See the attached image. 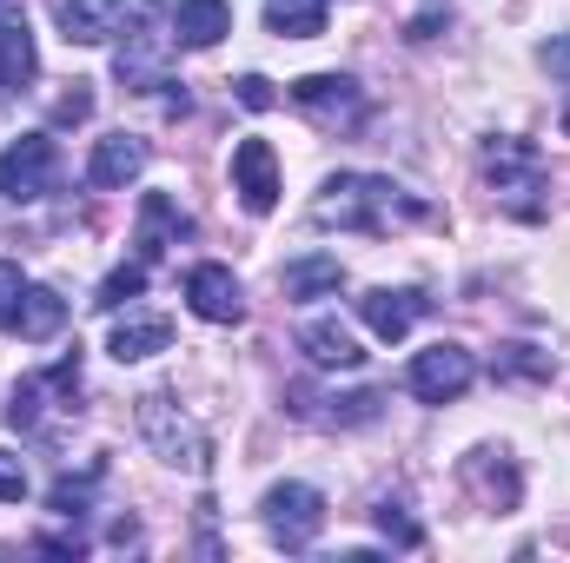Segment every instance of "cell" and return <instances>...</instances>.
Returning <instances> with one entry per match:
<instances>
[{"mask_svg": "<svg viewBox=\"0 0 570 563\" xmlns=\"http://www.w3.org/2000/svg\"><path fill=\"white\" fill-rule=\"evenodd\" d=\"M312 219H318V226H338V233H392V226L431 219V206L412 199L405 186L379 179V172H338V179H325V192L312 199Z\"/></svg>", "mask_w": 570, "mask_h": 563, "instance_id": "1", "label": "cell"}, {"mask_svg": "<svg viewBox=\"0 0 570 563\" xmlns=\"http://www.w3.org/2000/svg\"><path fill=\"white\" fill-rule=\"evenodd\" d=\"M292 107L325 134H352L365 120V87L352 73H305V80H292Z\"/></svg>", "mask_w": 570, "mask_h": 563, "instance_id": "2", "label": "cell"}, {"mask_svg": "<svg viewBox=\"0 0 570 563\" xmlns=\"http://www.w3.org/2000/svg\"><path fill=\"white\" fill-rule=\"evenodd\" d=\"M146 20H159V0H67L60 7V33L80 40V47H100V40H120Z\"/></svg>", "mask_w": 570, "mask_h": 563, "instance_id": "3", "label": "cell"}, {"mask_svg": "<svg viewBox=\"0 0 570 563\" xmlns=\"http://www.w3.org/2000/svg\"><path fill=\"white\" fill-rule=\"evenodd\" d=\"M484 172H491V186L511 199L518 219H538V199H531V192H544V159H538V146L531 140H491L484 146Z\"/></svg>", "mask_w": 570, "mask_h": 563, "instance_id": "4", "label": "cell"}, {"mask_svg": "<svg viewBox=\"0 0 570 563\" xmlns=\"http://www.w3.org/2000/svg\"><path fill=\"white\" fill-rule=\"evenodd\" d=\"M140 431L153 437V451H159L166 464L206 471V451H213V444H206V431L186 418V412H179L173 398H159V392H153V398H140Z\"/></svg>", "mask_w": 570, "mask_h": 563, "instance_id": "5", "label": "cell"}, {"mask_svg": "<svg viewBox=\"0 0 570 563\" xmlns=\"http://www.w3.org/2000/svg\"><path fill=\"white\" fill-rule=\"evenodd\" d=\"M259 517H266L273 544L305 551V544L325 531V497H318L312 484H273V491H266V504H259Z\"/></svg>", "mask_w": 570, "mask_h": 563, "instance_id": "6", "label": "cell"}, {"mask_svg": "<svg viewBox=\"0 0 570 563\" xmlns=\"http://www.w3.org/2000/svg\"><path fill=\"white\" fill-rule=\"evenodd\" d=\"M60 179V146L47 134H20L0 152V199H40Z\"/></svg>", "mask_w": 570, "mask_h": 563, "instance_id": "7", "label": "cell"}, {"mask_svg": "<svg viewBox=\"0 0 570 563\" xmlns=\"http://www.w3.org/2000/svg\"><path fill=\"white\" fill-rule=\"evenodd\" d=\"M471 378H478V358L464 352V345H431L412 358V398H425V405H451V398H464L471 392Z\"/></svg>", "mask_w": 570, "mask_h": 563, "instance_id": "8", "label": "cell"}, {"mask_svg": "<svg viewBox=\"0 0 570 563\" xmlns=\"http://www.w3.org/2000/svg\"><path fill=\"white\" fill-rule=\"evenodd\" d=\"M425 312H431V298L425 292H412V285H372V292L358 298V318H365L372 338H385V345H399Z\"/></svg>", "mask_w": 570, "mask_h": 563, "instance_id": "9", "label": "cell"}, {"mask_svg": "<svg viewBox=\"0 0 570 563\" xmlns=\"http://www.w3.org/2000/svg\"><path fill=\"white\" fill-rule=\"evenodd\" d=\"M233 192L246 199V213H273L279 206V152L266 140L233 146Z\"/></svg>", "mask_w": 570, "mask_h": 563, "instance_id": "10", "label": "cell"}, {"mask_svg": "<svg viewBox=\"0 0 570 563\" xmlns=\"http://www.w3.org/2000/svg\"><path fill=\"white\" fill-rule=\"evenodd\" d=\"M186 305L199 318H213V325H239L246 318V292H239V279L226 266H193L186 273Z\"/></svg>", "mask_w": 570, "mask_h": 563, "instance_id": "11", "label": "cell"}, {"mask_svg": "<svg viewBox=\"0 0 570 563\" xmlns=\"http://www.w3.org/2000/svg\"><path fill=\"white\" fill-rule=\"evenodd\" d=\"M298 352H305L318 372H358V365H365V345H358L338 318H305V325H298Z\"/></svg>", "mask_w": 570, "mask_h": 563, "instance_id": "12", "label": "cell"}, {"mask_svg": "<svg viewBox=\"0 0 570 563\" xmlns=\"http://www.w3.org/2000/svg\"><path fill=\"white\" fill-rule=\"evenodd\" d=\"M173 47V33H159V20H146V27H134L127 40H120V60H114V73L134 87V93H153V87H166L159 80V53Z\"/></svg>", "mask_w": 570, "mask_h": 563, "instance_id": "13", "label": "cell"}, {"mask_svg": "<svg viewBox=\"0 0 570 563\" xmlns=\"http://www.w3.org/2000/svg\"><path fill=\"white\" fill-rule=\"evenodd\" d=\"M464 484H471V497H478L484 511H511V504H518V471H511V457L491 451V444L464 457Z\"/></svg>", "mask_w": 570, "mask_h": 563, "instance_id": "14", "label": "cell"}, {"mask_svg": "<svg viewBox=\"0 0 570 563\" xmlns=\"http://www.w3.org/2000/svg\"><path fill=\"white\" fill-rule=\"evenodd\" d=\"M140 172H146V140H134V134H107V140H94L87 179H94L100 192H120V186L140 179Z\"/></svg>", "mask_w": 570, "mask_h": 563, "instance_id": "15", "label": "cell"}, {"mask_svg": "<svg viewBox=\"0 0 570 563\" xmlns=\"http://www.w3.org/2000/svg\"><path fill=\"white\" fill-rule=\"evenodd\" d=\"M226 33H233V7L226 0H179L173 7V40L179 47L199 53V47H219Z\"/></svg>", "mask_w": 570, "mask_h": 563, "instance_id": "16", "label": "cell"}, {"mask_svg": "<svg viewBox=\"0 0 570 563\" xmlns=\"http://www.w3.org/2000/svg\"><path fill=\"white\" fill-rule=\"evenodd\" d=\"M33 33H27V20L0 0V93H20L27 80H33Z\"/></svg>", "mask_w": 570, "mask_h": 563, "instance_id": "17", "label": "cell"}, {"mask_svg": "<svg viewBox=\"0 0 570 563\" xmlns=\"http://www.w3.org/2000/svg\"><path fill=\"white\" fill-rule=\"evenodd\" d=\"M186 233H193V219H186L166 192H146V199H140V259H146V266H153L166 246H179Z\"/></svg>", "mask_w": 570, "mask_h": 563, "instance_id": "18", "label": "cell"}, {"mask_svg": "<svg viewBox=\"0 0 570 563\" xmlns=\"http://www.w3.org/2000/svg\"><path fill=\"white\" fill-rule=\"evenodd\" d=\"M60 325H67V298H60L53 285H27V292H20V312H13V332L40 345V338H53Z\"/></svg>", "mask_w": 570, "mask_h": 563, "instance_id": "19", "label": "cell"}, {"mask_svg": "<svg viewBox=\"0 0 570 563\" xmlns=\"http://www.w3.org/2000/svg\"><path fill=\"white\" fill-rule=\"evenodd\" d=\"M166 345H173V325H166V318H120L114 338H107V352H114L120 365H140V358L166 352Z\"/></svg>", "mask_w": 570, "mask_h": 563, "instance_id": "20", "label": "cell"}, {"mask_svg": "<svg viewBox=\"0 0 570 563\" xmlns=\"http://www.w3.org/2000/svg\"><path fill=\"white\" fill-rule=\"evenodd\" d=\"M266 27L279 40H312L325 33V0H266Z\"/></svg>", "mask_w": 570, "mask_h": 563, "instance_id": "21", "label": "cell"}, {"mask_svg": "<svg viewBox=\"0 0 570 563\" xmlns=\"http://www.w3.org/2000/svg\"><path fill=\"white\" fill-rule=\"evenodd\" d=\"M345 285V266L338 259H325V253H312V259H292L285 266V298H318V292H338Z\"/></svg>", "mask_w": 570, "mask_h": 563, "instance_id": "22", "label": "cell"}, {"mask_svg": "<svg viewBox=\"0 0 570 563\" xmlns=\"http://www.w3.org/2000/svg\"><path fill=\"white\" fill-rule=\"evenodd\" d=\"M491 372H498V378H551V358H544L538 345H504V352L491 358Z\"/></svg>", "mask_w": 570, "mask_h": 563, "instance_id": "23", "label": "cell"}, {"mask_svg": "<svg viewBox=\"0 0 570 563\" xmlns=\"http://www.w3.org/2000/svg\"><path fill=\"white\" fill-rule=\"evenodd\" d=\"M94 484H100V464H94L87 477H60V484L47 491V511H60V517H80V511L94 504Z\"/></svg>", "mask_w": 570, "mask_h": 563, "instance_id": "24", "label": "cell"}, {"mask_svg": "<svg viewBox=\"0 0 570 563\" xmlns=\"http://www.w3.org/2000/svg\"><path fill=\"white\" fill-rule=\"evenodd\" d=\"M140 292H146V259H134V266L107 273V285H100V298H94V305H100V312H120V305H127V298H140Z\"/></svg>", "mask_w": 570, "mask_h": 563, "instance_id": "25", "label": "cell"}, {"mask_svg": "<svg viewBox=\"0 0 570 563\" xmlns=\"http://www.w3.org/2000/svg\"><path fill=\"white\" fill-rule=\"evenodd\" d=\"M379 531H385V537H392L399 551H419V544H425V531L412 524V511H405V504H392V497L379 504Z\"/></svg>", "mask_w": 570, "mask_h": 563, "instance_id": "26", "label": "cell"}, {"mask_svg": "<svg viewBox=\"0 0 570 563\" xmlns=\"http://www.w3.org/2000/svg\"><path fill=\"white\" fill-rule=\"evenodd\" d=\"M20 292H27L20 266H13V259H0V325H13V312H20Z\"/></svg>", "mask_w": 570, "mask_h": 563, "instance_id": "27", "label": "cell"}, {"mask_svg": "<svg viewBox=\"0 0 570 563\" xmlns=\"http://www.w3.org/2000/svg\"><path fill=\"white\" fill-rule=\"evenodd\" d=\"M27 497V464L13 451H0V504H20Z\"/></svg>", "mask_w": 570, "mask_h": 563, "instance_id": "28", "label": "cell"}, {"mask_svg": "<svg viewBox=\"0 0 570 563\" xmlns=\"http://www.w3.org/2000/svg\"><path fill=\"white\" fill-rule=\"evenodd\" d=\"M273 100H279V93H273V80H259V73H246V80H239V107H253V113H266Z\"/></svg>", "mask_w": 570, "mask_h": 563, "instance_id": "29", "label": "cell"}, {"mask_svg": "<svg viewBox=\"0 0 570 563\" xmlns=\"http://www.w3.org/2000/svg\"><path fill=\"white\" fill-rule=\"evenodd\" d=\"M538 60H544V67H551L558 80H570V33H551V40L538 47Z\"/></svg>", "mask_w": 570, "mask_h": 563, "instance_id": "30", "label": "cell"}, {"mask_svg": "<svg viewBox=\"0 0 570 563\" xmlns=\"http://www.w3.org/2000/svg\"><path fill=\"white\" fill-rule=\"evenodd\" d=\"M87 107H94V100H87V93H80V87H73V93H67V100H60V120H87Z\"/></svg>", "mask_w": 570, "mask_h": 563, "instance_id": "31", "label": "cell"}]
</instances>
